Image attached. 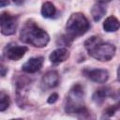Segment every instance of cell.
I'll list each match as a JSON object with an SVG mask.
<instances>
[{
  "label": "cell",
  "mask_w": 120,
  "mask_h": 120,
  "mask_svg": "<svg viewBox=\"0 0 120 120\" xmlns=\"http://www.w3.org/2000/svg\"><path fill=\"white\" fill-rule=\"evenodd\" d=\"M20 40L36 48H43L50 42V36L34 21L28 20L20 31Z\"/></svg>",
  "instance_id": "cell-1"
},
{
  "label": "cell",
  "mask_w": 120,
  "mask_h": 120,
  "mask_svg": "<svg viewBox=\"0 0 120 120\" xmlns=\"http://www.w3.org/2000/svg\"><path fill=\"white\" fill-rule=\"evenodd\" d=\"M84 48L88 54L100 62L110 61L115 54L116 48L110 42L103 41L98 36H92L84 41Z\"/></svg>",
  "instance_id": "cell-2"
},
{
  "label": "cell",
  "mask_w": 120,
  "mask_h": 120,
  "mask_svg": "<svg viewBox=\"0 0 120 120\" xmlns=\"http://www.w3.org/2000/svg\"><path fill=\"white\" fill-rule=\"evenodd\" d=\"M84 90L82 84H74L68 91L65 99V112L68 114L87 116L88 110L84 106Z\"/></svg>",
  "instance_id": "cell-3"
},
{
  "label": "cell",
  "mask_w": 120,
  "mask_h": 120,
  "mask_svg": "<svg viewBox=\"0 0 120 120\" xmlns=\"http://www.w3.org/2000/svg\"><path fill=\"white\" fill-rule=\"evenodd\" d=\"M90 28V22L85 15L82 12L72 13L67 21L66 23V36L70 39L75 38L84 35Z\"/></svg>",
  "instance_id": "cell-4"
},
{
  "label": "cell",
  "mask_w": 120,
  "mask_h": 120,
  "mask_svg": "<svg viewBox=\"0 0 120 120\" xmlns=\"http://www.w3.org/2000/svg\"><path fill=\"white\" fill-rule=\"evenodd\" d=\"M30 80L25 76H18L15 80V97L16 102L19 107L23 108L27 101V96L29 92Z\"/></svg>",
  "instance_id": "cell-5"
},
{
  "label": "cell",
  "mask_w": 120,
  "mask_h": 120,
  "mask_svg": "<svg viewBox=\"0 0 120 120\" xmlns=\"http://www.w3.org/2000/svg\"><path fill=\"white\" fill-rule=\"evenodd\" d=\"M18 27V16L11 15L8 12L0 14V31L5 36L15 34Z\"/></svg>",
  "instance_id": "cell-6"
},
{
  "label": "cell",
  "mask_w": 120,
  "mask_h": 120,
  "mask_svg": "<svg viewBox=\"0 0 120 120\" xmlns=\"http://www.w3.org/2000/svg\"><path fill=\"white\" fill-rule=\"evenodd\" d=\"M28 51V48L26 46H20L15 43H8L3 50L4 57L12 60V61H18L21 58L23 57V55Z\"/></svg>",
  "instance_id": "cell-7"
},
{
  "label": "cell",
  "mask_w": 120,
  "mask_h": 120,
  "mask_svg": "<svg viewBox=\"0 0 120 120\" xmlns=\"http://www.w3.org/2000/svg\"><path fill=\"white\" fill-rule=\"evenodd\" d=\"M59 82H60L59 73L56 70H50L42 76L40 82V87L43 91H48L50 89L56 87L59 84Z\"/></svg>",
  "instance_id": "cell-8"
},
{
  "label": "cell",
  "mask_w": 120,
  "mask_h": 120,
  "mask_svg": "<svg viewBox=\"0 0 120 120\" xmlns=\"http://www.w3.org/2000/svg\"><path fill=\"white\" fill-rule=\"evenodd\" d=\"M43 62H44V58L42 56L31 57L22 66V70L28 74L36 73L41 69L43 66Z\"/></svg>",
  "instance_id": "cell-9"
},
{
  "label": "cell",
  "mask_w": 120,
  "mask_h": 120,
  "mask_svg": "<svg viewBox=\"0 0 120 120\" xmlns=\"http://www.w3.org/2000/svg\"><path fill=\"white\" fill-rule=\"evenodd\" d=\"M86 77L94 82L104 83L109 79V72L103 68H93L85 73Z\"/></svg>",
  "instance_id": "cell-10"
},
{
  "label": "cell",
  "mask_w": 120,
  "mask_h": 120,
  "mask_svg": "<svg viewBox=\"0 0 120 120\" xmlns=\"http://www.w3.org/2000/svg\"><path fill=\"white\" fill-rule=\"evenodd\" d=\"M69 56V52L67 48H58L54 51H52L51 52V54L49 55V59L50 61L54 64V65H58L60 63L65 62Z\"/></svg>",
  "instance_id": "cell-11"
},
{
  "label": "cell",
  "mask_w": 120,
  "mask_h": 120,
  "mask_svg": "<svg viewBox=\"0 0 120 120\" xmlns=\"http://www.w3.org/2000/svg\"><path fill=\"white\" fill-rule=\"evenodd\" d=\"M112 96V90L110 87H100L97 89L92 95V100L97 105H101L108 97Z\"/></svg>",
  "instance_id": "cell-12"
},
{
  "label": "cell",
  "mask_w": 120,
  "mask_h": 120,
  "mask_svg": "<svg viewBox=\"0 0 120 120\" xmlns=\"http://www.w3.org/2000/svg\"><path fill=\"white\" fill-rule=\"evenodd\" d=\"M106 11H107V9H106L105 4L97 2L95 5H93V7L91 8V15H92L93 20L95 22L100 21L106 14Z\"/></svg>",
  "instance_id": "cell-13"
},
{
  "label": "cell",
  "mask_w": 120,
  "mask_h": 120,
  "mask_svg": "<svg viewBox=\"0 0 120 120\" xmlns=\"http://www.w3.org/2000/svg\"><path fill=\"white\" fill-rule=\"evenodd\" d=\"M103 29L106 32H115L119 29L120 23L118 19L115 16H109L105 19V21L103 22Z\"/></svg>",
  "instance_id": "cell-14"
},
{
  "label": "cell",
  "mask_w": 120,
  "mask_h": 120,
  "mask_svg": "<svg viewBox=\"0 0 120 120\" xmlns=\"http://www.w3.org/2000/svg\"><path fill=\"white\" fill-rule=\"evenodd\" d=\"M41 15L42 17L46 18V19H52V18H54L55 15H56V8L54 7V5L49 1L45 2L42 4V7H41Z\"/></svg>",
  "instance_id": "cell-15"
},
{
  "label": "cell",
  "mask_w": 120,
  "mask_h": 120,
  "mask_svg": "<svg viewBox=\"0 0 120 120\" xmlns=\"http://www.w3.org/2000/svg\"><path fill=\"white\" fill-rule=\"evenodd\" d=\"M10 105V98L9 95L4 91L1 90L0 91V112H4L6 111Z\"/></svg>",
  "instance_id": "cell-16"
},
{
  "label": "cell",
  "mask_w": 120,
  "mask_h": 120,
  "mask_svg": "<svg viewBox=\"0 0 120 120\" xmlns=\"http://www.w3.org/2000/svg\"><path fill=\"white\" fill-rule=\"evenodd\" d=\"M119 109V105L118 104H115V105H112L110 107H108L105 111H104V116L105 117H111Z\"/></svg>",
  "instance_id": "cell-17"
},
{
  "label": "cell",
  "mask_w": 120,
  "mask_h": 120,
  "mask_svg": "<svg viewBox=\"0 0 120 120\" xmlns=\"http://www.w3.org/2000/svg\"><path fill=\"white\" fill-rule=\"evenodd\" d=\"M57 99H58V94H57V93H52V94L48 98L47 102L50 103V104H53V103H55V102L57 101Z\"/></svg>",
  "instance_id": "cell-18"
},
{
  "label": "cell",
  "mask_w": 120,
  "mask_h": 120,
  "mask_svg": "<svg viewBox=\"0 0 120 120\" xmlns=\"http://www.w3.org/2000/svg\"><path fill=\"white\" fill-rule=\"evenodd\" d=\"M7 72H8V68L4 66V64L2 62V58L0 57V76L4 77L7 74Z\"/></svg>",
  "instance_id": "cell-19"
},
{
  "label": "cell",
  "mask_w": 120,
  "mask_h": 120,
  "mask_svg": "<svg viewBox=\"0 0 120 120\" xmlns=\"http://www.w3.org/2000/svg\"><path fill=\"white\" fill-rule=\"evenodd\" d=\"M9 5V0H0V8Z\"/></svg>",
  "instance_id": "cell-20"
},
{
  "label": "cell",
  "mask_w": 120,
  "mask_h": 120,
  "mask_svg": "<svg viewBox=\"0 0 120 120\" xmlns=\"http://www.w3.org/2000/svg\"><path fill=\"white\" fill-rule=\"evenodd\" d=\"M15 4H17V5H22V4H23L26 0H12Z\"/></svg>",
  "instance_id": "cell-21"
},
{
  "label": "cell",
  "mask_w": 120,
  "mask_h": 120,
  "mask_svg": "<svg viewBox=\"0 0 120 120\" xmlns=\"http://www.w3.org/2000/svg\"><path fill=\"white\" fill-rule=\"evenodd\" d=\"M97 2H100V3H109V2H111L112 0H96Z\"/></svg>",
  "instance_id": "cell-22"
}]
</instances>
